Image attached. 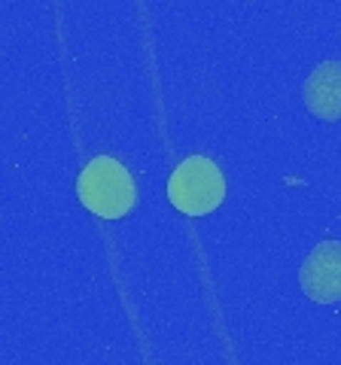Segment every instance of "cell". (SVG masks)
Listing matches in <instances>:
<instances>
[{"mask_svg":"<svg viewBox=\"0 0 341 365\" xmlns=\"http://www.w3.org/2000/svg\"><path fill=\"white\" fill-rule=\"evenodd\" d=\"M76 195L101 220H119L138 201V186L122 162L113 155H95L76 180Z\"/></svg>","mask_w":341,"mask_h":365,"instance_id":"6da1fadb","label":"cell"},{"mask_svg":"<svg viewBox=\"0 0 341 365\" xmlns=\"http://www.w3.org/2000/svg\"><path fill=\"white\" fill-rule=\"evenodd\" d=\"M168 198L177 210L189 216H204L217 210L225 198V177L208 155L183 158L168 180Z\"/></svg>","mask_w":341,"mask_h":365,"instance_id":"7a4b0ae2","label":"cell"},{"mask_svg":"<svg viewBox=\"0 0 341 365\" xmlns=\"http://www.w3.org/2000/svg\"><path fill=\"white\" fill-rule=\"evenodd\" d=\"M299 283L311 302H341V244L323 241L314 247L299 271Z\"/></svg>","mask_w":341,"mask_h":365,"instance_id":"3957f363","label":"cell"},{"mask_svg":"<svg viewBox=\"0 0 341 365\" xmlns=\"http://www.w3.org/2000/svg\"><path fill=\"white\" fill-rule=\"evenodd\" d=\"M305 104L317 119H341V61L314 67L305 79Z\"/></svg>","mask_w":341,"mask_h":365,"instance_id":"277c9868","label":"cell"}]
</instances>
